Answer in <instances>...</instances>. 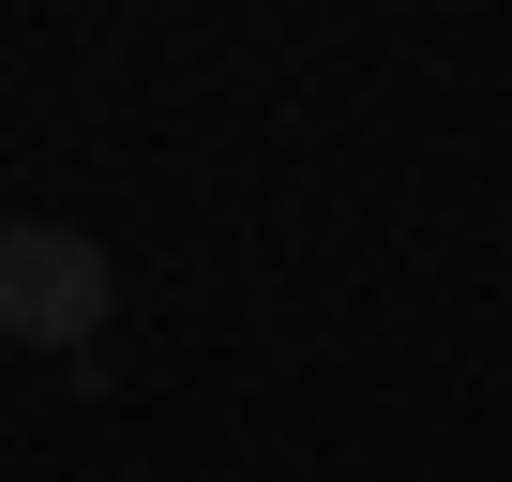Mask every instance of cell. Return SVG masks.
<instances>
[{"instance_id": "6da1fadb", "label": "cell", "mask_w": 512, "mask_h": 482, "mask_svg": "<svg viewBox=\"0 0 512 482\" xmlns=\"http://www.w3.org/2000/svg\"><path fill=\"white\" fill-rule=\"evenodd\" d=\"M106 302H121V257L91 226H0V332H16V347H46V362L91 377Z\"/></svg>"}]
</instances>
